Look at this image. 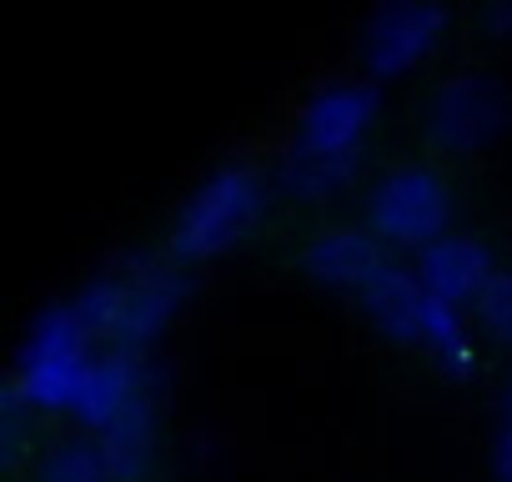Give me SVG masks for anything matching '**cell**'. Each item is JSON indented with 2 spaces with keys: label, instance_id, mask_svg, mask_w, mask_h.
Wrapping results in <instances>:
<instances>
[{
  "label": "cell",
  "instance_id": "ffe728a7",
  "mask_svg": "<svg viewBox=\"0 0 512 482\" xmlns=\"http://www.w3.org/2000/svg\"><path fill=\"white\" fill-rule=\"evenodd\" d=\"M507 417H512V387H507Z\"/></svg>",
  "mask_w": 512,
  "mask_h": 482
},
{
  "label": "cell",
  "instance_id": "8fae6325",
  "mask_svg": "<svg viewBox=\"0 0 512 482\" xmlns=\"http://www.w3.org/2000/svg\"><path fill=\"white\" fill-rule=\"evenodd\" d=\"M96 452H101L111 482H136L151 467V452H156V387H146L136 402H126L96 432Z\"/></svg>",
  "mask_w": 512,
  "mask_h": 482
},
{
  "label": "cell",
  "instance_id": "3957f363",
  "mask_svg": "<svg viewBox=\"0 0 512 482\" xmlns=\"http://www.w3.org/2000/svg\"><path fill=\"white\" fill-rule=\"evenodd\" d=\"M91 362H96V352H91L86 317L76 312V302H51L31 317L11 382L26 392V402L36 412H61V407L76 402Z\"/></svg>",
  "mask_w": 512,
  "mask_h": 482
},
{
  "label": "cell",
  "instance_id": "5b68a950",
  "mask_svg": "<svg viewBox=\"0 0 512 482\" xmlns=\"http://www.w3.org/2000/svg\"><path fill=\"white\" fill-rule=\"evenodd\" d=\"M512 126V91L497 76L462 71L432 91L427 136L442 151H482Z\"/></svg>",
  "mask_w": 512,
  "mask_h": 482
},
{
  "label": "cell",
  "instance_id": "7a4b0ae2",
  "mask_svg": "<svg viewBox=\"0 0 512 482\" xmlns=\"http://www.w3.org/2000/svg\"><path fill=\"white\" fill-rule=\"evenodd\" d=\"M262 206H267V186L251 166L241 161H226L216 166L176 211L171 221V257L181 262H206V257H221L226 247L262 221Z\"/></svg>",
  "mask_w": 512,
  "mask_h": 482
},
{
  "label": "cell",
  "instance_id": "e0dca14e",
  "mask_svg": "<svg viewBox=\"0 0 512 482\" xmlns=\"http://www.w3.org/2000/svg\"><path fill=\"white\" fill-rule=\"evenodd\" d=\"M26 412H36V407L26 402V392L16 382L0 387V457L6 462H16V452L26 442Z\"/></svg>",
  "mask_w": 512,
  "mask_h": 482
},
{
  "label": "cell",
  "instance_id": "d6986e66",
  "mask_svg": "<svg viewBox=\"0 0 512 482\" xmlns=\"http://www.w3.org/2000/svg\"><path fill=\"white\" fill-rule=\"evenodd\" d=\"M482 31H492V36H512V0H492V6L482 11Z\"/></svg>",
  "mask_w": 512,
  "mask_h": 482
},
{
  "label": "cell",
  "instance_id": "9a60e30c",
  "mask_svg": "<svg viewBox=\"0 0 512 482\" xmlns=\"http://www.w3.org/2000/svg\"><path fill=\"white\" fill-rule=\"evenodd\" d=\"M41 482H111V472H106L96 442L66 437V442H56V447L41 457Z\"/></svg>",
  "mask_w": 512,
  "mask_h": 482
},
{
  "label": "cell",
  "instance_id": "2e32d148",
  "mask_svg": "<svg viewBox=\"0 0 512 482\" xmlns=\"http://www.w3.org/2000/svg\"><path fill=\"white\" fill-rule=\"evenodd\" d=\"M477 317H482V327H487L497 342L512 347V272H507V267H497L492 282L482 287V297H477Z\"/></svg>",
  "mask_w": 512,
  "mask_h": 482
},
{
  "label": "cell",
  "instance_id": "ac0fdd59",
  "mask_svg": "<svg viewBox=\"0 0 512 482\" xmlns=\"http://www.w3.org/2000/svg\"><path fill=\"white\" fill-rule=\"evenodd\" d=\"M492 477L497 482H512V422L497 432V442H492Z\"/></svg>",
  "mask_w": 512,
  "mask_h": 482
},
{
  "label": "cell",
  "instance_id": "30bf717a",
  "mask_svg": "<svg viewBox=\"0 0 512 482\" xmlns=\"http://www.w3.org/2000/svg\"><path fill=\"white\" fill-rule=\"evenodd\" d=\"M492 252L482 247L477 236H437L432 247H422L417 257V277L432 297L462 307V302H477L482 287L492 282Z\"/></svg>",
  "mask_w": 512,
  "mask_h": 482
},
{
  "label": "cell",
  "instance_id": "4fadbf2b",
  "mask_svg": "<svg viewBox=\"0 0 512 482\" xmlns=\"http://www.w3.org/2000/svg\"><path fill=\"white\" fill-rule=\"evenodd\" d=\"M357 176V151H327L297 131V141L277 161V186L292 201H327Z\"/></svg>",
  "mask_w": 512,
  "mask_h": 482
},
{
  "label": "cell",
  "instance_id": "8992f818",
  "mask_svg": "<svg viewBox=\"0 0 512 482\" xmlns=\"http://www.w3.org/2000/svg\"><path fill=\"white\" fill-rule=\"evenodd\" d=\"M447 31V11L427 0H382L362 26V61L372 76H402L412 71L432 41Z\"/></svg>",
  "mask_w": 512,
  "mask_h": 482
},
{
  "label": "cell",
  "instance_id": "52a82bcc",
  "mask_svg": "<svg viewBox=\"0 0 512 482\" xmlns=\"http://www.w3.org/2000/svg\"><path fill=\"white\" fill-rule=\"evenodd\" d=\"M372 116H377V86L372 81H327L302 106V136L327 146V151H357Z\"/></svg>",
  "mask_w": 512,
  "mask_h": 482
},
{
  "label": "cell",
  "instance_id": "7c38bea8",
  "mask_svg": "<svg viewBox=\"0 0 512 482\" xmlns=\"http://www.w3.org/2000/svg\"><path fill=\"white\" fill-rule=\"evenodd\" d=\"M427 302H432V292L422 287V277L407 272V267H397V262H387V267L367 282V292H362L367 317H372L377 332L392 337V342H422Z\"/></svg>",
  "mask_w": 512,
  "mask_h": 482
},
{
  "label": "cell",
  "instance_id": "ba28073f",
  "mask_svg": "<svg viewBox=\"0 0 512 482\" xmlns=\"http://www.w3.org/2000/svg\"><path fill=\"white\" fill-rule=\"evenodd\" d=\"M146 387H156V367L141 357V352H126V347H111L91 362V372L81 377V392L71 402V412L86 422V427H106L126 402H136Z\"/></svg>",
  "mask_w": 512,
  "mask_h": 482
},
{
  "label": "cell",
  "instance_id": "277c9868",
  "mask_svg": "<svg viewBox=\"0 0 512 482\" xmlns=\"http://www.w3.org/2000/svg\"><path fill=\"white\" fill-rule=\"evenodd\" d=\"M447 216H452V191L427 166H392L367 191V226L382 241L432 247L437 236H447Z\"/></svg>",
  "mask_w": 512,
  "mask_h": 482
},
{
  "label": "cell",
  "instance_id": "9c48e42d",
  "mask_svg": "<svg viewBox=\"0 0 512 482\" xmlns=\"http://www.w3.org/2000/svg\"><path fill=\"white\" fill-rule=\"evenodd\" d=\"M387 267L382 241L362 226H337L307 241L302 252V272L322 287H347V292H367V282Z\"/></svg>",
  "mask_w": 512,
  "mask_h": 482
},
{
  "label": "cell",
  "instance_id": "5bb4252c",
  "mask_svg": "<svg viewBox=\"0 0 512 482\" xmlns=\"http://www.w3.org/2000/svg\"><path fill=\"white\" fill-rule=\"evenodd\" d=\"M422 347L432 352V362L447 372V377H467L477 352H472V337H467V322L457 317L452 302L432 297L427 302V317H422Z\"/></svg>",
  "mask_w": 512,
  "mask_h": 482
},
{
  "label": "cell",
  "instance_id": "6da1fadb",
  "mask_svg": "<svg viewBox=\"0 0 512 482\" xmlns=\"http://www.w3.org/2000/svg\"><path fill=\"white\" fill-rule=\"evenodd\" d=\"M71 302L86 317L91 337H106L111 347L141 352L151 337L166 332V322L186 302V277L151 252H121Z\"/></svg>",
  "mask_w": 512,
  "mask_h": 482
}]
</instances>
